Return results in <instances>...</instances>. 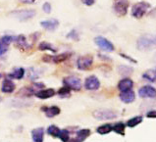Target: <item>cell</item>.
<instances>
[{
	"label": "cell",
	"instance_id": "34",
	"mask_svg": "<svg viewBox=\"0 0 156 142\" xmlns=\"http://www.w3.org/2000/svg\"><path fill=\"white\" fill-rule=\"evenodd\" d=\"M146 117L150 119H156V110H151L146 114Z\"/></svg>",
	"mask_w": 156,
	"mask_h": 142
},
{
	"label": "cell",
	"instance_id": "20",
	"mask_svg": "<svg viewBox=\"0 0 156 142\" xmlns=\"http://www.w3.org/2000/svg\"><path fill=\"white\" fill-rule=\"evenodd\" d=\"M90 135V130H87V128H84V130H81L77 132V139L79 142H83L88 136Z\"/></svg>",
	"mask_w": 156,
	"mask_h": 142
},
{
	"label": "cell",
	"instance_id": "16",
	"mask_svg": "<svg viewBox=\"0 0 156 142\" xmlns=\"http://www.w3.org/2000/svg\"><path fill=\"white\" fill-rule=\"evenodd\" d=\"M14 90H15V83L13 82L11 79L6 78L2 83L1 91L4 93H11Z\"/></svg>",
	"mask_w": 156,
	"mask_h": 142
},
{
	"label": "cell",
	"instance_id": "8",
	"mask_svg": "<svg viewBox=\"0 0 156 142\" xmlns=\"http://www.w3.org/2000/svg\"><path fill=\"white\" fill-rule=\"evenodd\" d=\"M139 95L141 98H155L156 89L153 86L144 85L139 89Z\"/></svg>",
	"mask_w": 156,
	"mask_h": 142
},
{
	"label": "cell",
	"instance_id": "5",
	"mask_svg": "<svg viewBox=\"0 0 156 142\" xmlns=\"http://www.w3.org/2000/svg\"><path fill=\"white\" fill-rule=\"evenodd\" d=\"M128 0H114V11L118 16H125L128 12Z\"/></svg>",
	"mask_w": 156,
	"mask_h": 142
},
{
	"label": "cell",
	"instance_id": "3",
	"mask_svg": "<svg viewBox=\"0 0 156 142\" xmlns=\"http://www.w3.org/2000/svg\"><path fill=\"white\" fill-rule=\"evenodd\" d=\"M93 117L99 121H106V119H113L117 118V113L108 109L96 110L93 112Z\"/></svg>",
	"mask_w": 156,
	"mask_h": 142
},
{
	"label": "cell",
	"instance_id": "31",
	"mask_svg": "<svg viewBox=\"0 0 156 142\" xmlns=\"http://www.w3.org/2000/svg\"><path fill=\"white\" fill-rule=\"evenodd\" d=\"M16 38L15 36H11V35H5V36H3L1 38V41L4 43V44H6V45H9L11 42L13 41H16Z\"/></svg>",
	"mask_w": 156,
	"mask_h": 142
},
{
	"label": "cell",
	"instance_id": "33",
	"mask_svg": "<svg viewBox=\"0 0 156 142\" xmlns=\"http://www.w3.org/2000/svg\"><path fill=\"white\" fill-rule=\"evenodd\" d=\"M7 49H8V45L4 44L1 40H0V56L3 55L4 53H6Z\"/></svg>",
	"mask_w": 156,
	"mask_h": 142
},
{
	"label": "cell",
	"instance_id": "24",
	"mask_svg": "<svg viewBox=\"0 0 156 142\" xmlns=\"http://www.w3.org/2000/svg\"><path fill=\"white\" fill-rule=\"evenodd\" d=\"M59 132H60V130H59V127L54 126V125H52L50 126L49 127L47 128V133L53 136V137H58V135H59Z\"/></svg>",
	"mask_w": 156,
	"mask_h": 142
},
{
	"label": "cell",
	"instance_id": "19",
	"mask_svg": "<svg viewBox=\"0 0 156 142\" xmlns=\"http://www.w3.org/2000/svg\"><path fill=\"white\" fill-rule=\"evenodd\" d=\"M24 75H25V70L23 68H17L13 71L11 74H9L8 77L10 78L21 79V78H23Z\"/></svg>",
	"mask_w": 156,
	"mask_h": 142
},
{
	"label": "cell",
	"instance_id": "21",
	"mask_svg": "<svg viewBox=\"0 0 156 142\" xmlns=\"http://www.w3.org/2000/svg\"><path fill=\"white\" fill-rule=\"evenodd\" d=\"M142 121H144V118H142L141 116L133 117V118L130 119L127 122V126H129V127H135L136 126H139L140 123H142Z\"/></svg>",
	"mask_w": 156,
	"mask_h": 142
},
{
	"label": "cell",
	"instance_id": "12",
	"mask_svg": "<svg viewBox=\"0 0 156 142\" xmlns=\"http://www.w3.org/2000/svg\"><path fill=\"white\" fill-rule=\"evenodd\" d=\"M133 81L129 78H123L122 81H120V82L118 83V88L120 91L130 90L133 88Z\"/></svg>",
	"mask_w": 156,
	"mask_h": 142
},
{
	"label": "cell",
	"instance_id": "2",
	"mask_svg": "<svg viewBox=\"0 0 156 142\" xmlns=\"http://www.w3.org/2000/svg\"><path fill=\"white\" fill-rule=\"evenodd\" d=\"M150 8V4L145 2V1H141V2H137L132 8V15L136 18V19H140L142 18L145 13L148 11V9Z\"/></svg>",
	"mask_w": 156,
	"mask_h": 142
},
{
	"label": "cell",
	"instance_id": "35",
	"mask_svg": "<svg viewBox=\"0 0 156 142\" xmlns=\"http://www.w3.org/2000/svg\"><path fill=\"white\" fill-rule=\"evenodd\" d=\"M82 1L83 4H86V5L90 6V5H93V4H94L95 0H82Z\"/></svg>",
	"mask_w": 156,
	"mask_h": 142
},
{
	"label": "cell",
	"instance_id": "9",
	"mask_svg": "<svg viewBox=\"0 0 156 142\" xmlns=\"http://www.w3.org/2000/svg\"><path fill=\"white\" fill-rule=\"evenodd\" d=\"M12 15L14 16L16 19L20 20V21H27L30 20L35 15V11L34 10H19L16 11L14 13H12Z\"/></svg>",
	"mask_w": 156,
	"mask_h": 142
},
{
	"label": "cell",
	"instance_id": "23",
	"mask_svg": "<svg viewBox=\"0 0 156 142\" xmlns=\"http://www.w3.org/2000/svg\"><path fill=\"white\" fill-rule=\"evenodd\" d=\"M125 128H126V125L123 123H117L112 126V130H114L116 133L120 135H125Z\"/></svg>",
	"mask_w": 156,
	"mask_h": 142
},
{
	"label": "cell",
	"instance_id": "25",
	"mask_svg": "<svg viewBox=\"0 0 156 142\" xmlns=\"http://www.w3.org/2000/svg\"><path fill=\"white\" fill-rule=\"evenodd\" d=\"M58 137L61 139V141L68 142L70 140V133H69V131L67 130H60V132H59V135H58Z\"/></svg>",
	"mask_w": 156,
	"mask_h": 142
},
{
	"label": "cell",
	"instance_id": "18",
	"mask_svg": "<svg viewBox=\"0 0 156 142\" xmlns=\"http://www.w3.org/2000/svg\"><path fill=\"white\" fill-rule=\"evenodd\" d=\"M42 111H44L46 117L48 118L56 117L57 115L60 114V108L56 107V106H52V107H49V108H42Z\"/></svg>",
	"mask_w": 156,
	"mask_h": 142
},
{
	"label": "cell",
	"instance_id": "27",
	"mask_svg": "<svg viewBox=\"0 0 156 142\" xmlns=\"http://www.w3.org/2000/svg\"><path fill=\"white\" fill-rule=\"evenodd\" d=\"M119 70V73L123 74V75H128V74H131L132 72H133V69L128 67V66H120L118 68Z\"/></svg>",
	"mask_w": 156,
	"mask_h": 142
},
{
	"label": "cell",
	"instance_id": "10",
	"mask_svg": "<svg viewBox=\"0 0 156 142\" xmlns=\"http://www.w3.org/2000/svg\"><path fill=\"white\" fill-rule=\"evenodd\" d=\"M100 86V81L95 75H90V77L87 78L86 81H84V87L87 90H97Z\"/></svg>",
	"mask_w": 156,
	"mask_h": 142
},
{
	"label": "cell",
	"instance_id": "11",
	"mask_svg": "<svg viewBox=\"0 0 156 142\" xmlns=\"http://www.w3.org/2000/svg\"><path fill=\"white\" fill-rule=\"evenodd\" d=\"M120 99H121L124 103L130 104V103H132V102L135 101L136 94L132 89L126 90V91H121V93H120Z\"/></svg>",
	"mask_w": 156,
	"mask_h": 142
},
{
	"label": "cell",
	"instance_id": "1",
	"mask_svg": "<svg viewBox=\"0 0 156 142\" xmlns=\"http://www.w3.org/2000/svg\"><path fill=\"white\" fill-rule=\"evenodd\" d=\"M156 46V36L153 35H142L136 42V47L139 50H150Z\"/></svg>",
	"mask_w": 156,
	"mask_h": 142
},
{
	"label": "cell",
	"instance_id": "36",
	"mask_svg": "<svg viewBox=\"0 0 156 142\" xmlns=\"http://www.w3.org/2000/svg\"><path fill=\"white\" fill-rule=\"evenodd\" d=\"M68 142H79L77 139H71V140H69Z\"/></svg>",
	"mask_w": 156,
	"mask_h": 142
},
{
	"label": "cell",
	"instance_id": "14",
	"mask_svg": "<svg viewBox=\"0 0 156 142\" xmlns=\"http://www.w3.org/2000/svg\"><path fill=\"white\" fill-rule=\"evenodd\" d=\"M41 25L42 26V28H44L47 30H54L57 29V26H59V22L56 19H50V20L42 21Z\"/></svg>",
	"mask_w": 156,
	"mask_h": 142
},
{
	"label": "cell",
	"instance_id": "7",
	"mask_svg": "<svg viewBox=\"0 0 156 142\" xmlns=\"http://www.w3.org/2000/svg\"><path fill=\"white\" fill-rule=\"evenodd\" d=\"M93 63V58L92 56L90 55H86V56H82L80 57L77 61V66L80 70L82 71H86V70H88L91 65Z\"/></svg>",
	"mask_w": 156,
	"mask_h": 142
},
{
	"label": "cell",
	"instance_id": "28",
	"mask_svg": "<svg viewBox=\"0 0 156 142\" xmlns=\"http://www.w3.org/2000/svg\"><path fill=\"white\" fill-rule=\"evenodd\" d=\"M68 58H69V54L64 53V54H60V55H58V56H54L52 58V60H53L54 63H61V62L65 61L66 59H68Z\"/></svg>",
	"mask_w": 156,
	"mask_h": 142
},
{
	"label": "cell",
	"instance_id": "30",
	"mask_svg": "<svg viewBox=\"0 0 156 142\" xmlns=\"http://www.w3.org/2000/svg\"><path fill=\"white\" fill-rule=\"evenodd\" d=\"M70 90H71L70 88H68L67 86H64L58 91V95L60 97H68V96H70Z\"/></svg>",
	"mask_w": 156,
	"mask_h": 142
},
{
	"label": "cell",
	"instance_id": "13",
	"mask_svg": "<svg viewBox=\"0 0 156 142\" xmlns=\"http://www.w3.org/2000/svg\"><path fill=\"white\" fill-rule=\"evenodd\" d=\"M55 90L52 88H48V89H41L37 92H35V96L39 99H48L50 97L54 96Z\"/></svg>",
	"mask_w": 156,
	"mask_h": 142
},
{
	"label": "cell",
	"instance_id": "6",
	"mask_svg": "<svg viewBox=\"0 0 156 142\" xmlns=\"http://www.w3.org/2000/svg\"><path fill=\"white\" fill-rule=\"evenodd\" d=\"M94 42L97 46H98L101 50L107 51V52H112L114 51V45L112 42L109 41L108 39H106L103 36H97L94 39Z\"/></svg>",
	"mask_w": 156,
	"mask_h": 142
},
{
	"label": "cell",
	"instance_id": "32",
	"mask_svg": "<svg viewBox=\"0 0 156 142\" xmlns=\"http://www.w3.org/2000/svg\"><path fill=\"white\" fill-rule=\"evenodd\" d=\"M42 10L46 13V14H49V13L51 12V5L49 2H45L42 5Z\"/></svg>",
	"mask_w": 156,
	"mask_h": 142
},
{
	"label": "cell",
	"instance_id": "4",
	"mask_svg": "<svg viewBox=\"0 0 156 142\" xmlns=\"http://www.w3.org/2000/svg\"><path fill=\"white\" fill-rule=\"evenodd\" d=\"M65 86L72 90L79 91L82 88V81L78 77H75V75H70V77H67L64 78L63 81Z\"/></svg>",
	"mask_w": 156,
	"mask_h": 142
},
{
	"label": "cell",
	"instance_id": "17",
	"mask_svg": "<svg viewBox=\"0 0 156 142\" xmlns=\"http://www.w3.org/2000/svg\"><path fill=\"white\" fill-rule=\"evenodd\" d=\"M142 78L149 82H156V67L146 71V72L142 74Z\"/></svg>",
	"mask_w": 156,
	"mask_h": 142
},
{
	"label": "cell",
	"instance_id": "26",
	"mask_svg": "<svg viewBox=\"0 0 156 142\" xmlns=\"http://www.w3.org/2000/svg\"><path fill=\"white\" fill-rule=\"evenodd\" d=\"M39 49L41 50H49V51H52V52H56V49L54 47H53L50 43H48L46 41H43L39 44Z\"/></svg>",
	"mask_w": 156,
	"mask_h": 142
},
{
	"label": "cell",
	"instance_id": "15",
	"mask_svg": "<svg viewBox=\"0 0 156 142\" xmlns=\"http://www.w3.org/2000/svg\"><path fill=\"white\" fill-rule=\"evenodd\" d=\"M32 137L34 142H42L44 137V130L42 127H37L32 131Z\"/></svg>",
	"mask_w": 156,
	"mask_h": 142
},
{
	"label": "cell",
	"instance_id": "29",
	"mask_svg": "<svg viewBox=\"0 0 156 142\" xmlns=\"http://www.w3.org/2000/svg\"><path fill=\"white\" fill-rule=\"evenodd\" d=\"M16 41L18 42V44H19L20 47H22V48H27V46H28V43H27L26 37L24 36V35H19V36H17Z\"/></svg>",
	"mask_w": 156,
	"mask_h": 142
},
{
	"label": "cell",
	"instance_id": "37",
	"mask_svg": "<svg viewBox=\"0 0 156 142\" xmlns=\"http://www.w3.org/2000/svg\"><path fill=\"white\" fill-rule=\"evenodd\" d=\"M0 78H1V74H0Z\"/></svg>",
	"mask_w": 156,
	"mask_h": 142
},
{
	"label": "cell",
	"instance_id": "22",
	"mask_svg": "<svg viewBox=\"0 0 156 142\" xmlns=\"http://www.w3.org/2000/svg\"><path fill=\"white\" fill-rule=\"evenodd\" d=\"M112 125H109V123H106V125H102L99 127H97L96 131L98 132L99 134L104 135V134H108L112 131Z\"/></svg>",
	"mask_w": 156,
	"mask_h": 142
}]
</instances>
